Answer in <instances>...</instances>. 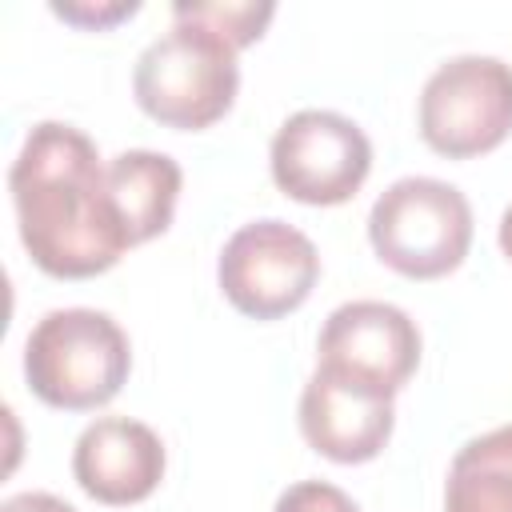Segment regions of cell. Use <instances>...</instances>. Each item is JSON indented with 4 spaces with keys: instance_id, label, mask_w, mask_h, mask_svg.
Masks as SVG:
<instances>
[{
    "instance_id": "6",
    "label": "cell",
    "mask_w": 512,
    "mask_h": 512,
    "mask_svg": "<svg viewBox=\"0 0 512 512\" xmlns=\"http://www.w3.org/2000/svg\"><path fill=\"white\" fill-rule=\"evenodd\" d=\"M216 280L236 312L252 320H280L312 296L320 280V252L284 220H252L224 240Z\"/></svg>"
},
{
    "instance_id": "3",
    "label": "cell",
    "mask_w": 512,
    "mask_h": 512,
    "mask_svg": "<svg viewBox=\"0 0 512 512\" xmlns=\"http://www.w3.org/2000/svg\"><path fill=\"white\" fill-rule=\"evenodd\" d=\"M240 92L236 48L204 24L176 20L156 36L132 72L136 104L164 128L200 132L216 124Z\"/></svg>"
},
{
    "instance_id": "13",
    "label": "cell",
    "mask_w": 512,
    "mask_h": 512,
    "mask_svg": "<svg viewBox=\"0 0 512 512\" xmlns=\"http://www.w3.org/2000/svg\"><path fill=\"white\" fill-rule=\"evenodd\" d=\"M276 16V4L268 0H180L172 4V20H192L212 28L216 36H224L236 52L256 44L268 28V20Z\"/></svg>"
},
{
    "instance_id": "8",
    "label": "cell",
    "mask_w": 512,
    "mask_h": 512,
    "mask_svg": "<svg viewBox=\"0 0 512 512\" xmlns=\"http://www.w3.org/2000/svg\"><path fill=\"white\" fill-rule=\"evenodd\" d=\"M316 364L396 396L420 364V328L388 300H348L328 312L316 340Z\"/></svg>"
},
{
    "instance_id": "2",
    "label": "cell",
    "mask_w": 512,
    "mask_h": 512,
    "mask_svg": "<svg viewBox=\"0 0 512 512\" xmlns=\"http://www.w3.org/2000/svg\"><path fill=\"white\" fill-rule=\"evenodd\" d=\"M128 368V336L100 308H52L24 340V380L48 408L96 412L124 388Z\"/></svg>"
},
{
    "instance_id": "5",
    "label": "cell",
    "mask_w": 512,
    "mask_h": 512,
    "mask_svg": "<svg viewBox=\"0 0 512 512\" xmlns=\"http://www.w3.org/2000/svg\"><path fill=\"white\" fill-rule=\"evenodd\" d=\"M512 132V64L500 56H452L420 92V136L448 160L484 156Z\"/></svg>"
},
{
    "instance_id": "4",
    "label": "cell",
    "mask_w": 512,
    "mask_h": 512,
    "mask_svg": "<svg viewBox=\"0 0 512 512\" xmlns=\"http://www.w3.org/2000/svg\"><path fill=\"white\" fill-rule=\"evenodd\" d=\"M372 252L408 280H440L456 272L472 248L468 196L436 176H404L388 184L368 212Z\"/></svg>"
},
{
    "instance_id": "9",
    "label": "cell",
    "mask_w": 512,
    "mask_h": 512,
    "mask_svg": "<svg viewBox=\"0 0 512 512\" xmlns=\"http://www.w3.org/2000/svg\"><path fill=\"white\" fill-rule=\"evenodd\" d=\"M396 424L392 396L344 376L336 368H320L308 376L300 392V432L312 452L336 464L376 460Z\"/></svg>"
},
{
    "instance_id": "10",
    "label": "cell",
    "mask_w": 512,
    "mask_h": 512,
    "mask_svg": "<svg viewBox=\"0 0 512 512\" xmlns=\"http://www.w3.org/2000/svg\"><path fill=\"white\" fill-rule=\"evenodd\" d=\"M72 476L96 504H140L164 480V444L132 416H100L72 448Z\"/></svg>"
},
{
    "instance_id": "15",
    "label": "cell",
    "mask_w": 512,
    "mask_h": 512,
    "mask_svg": "<svg viewBox=\"0 0 512 512\" xmlns=\"http://www.w3.org/2000/svg\"><path fill=\"white\" fill-rule=\"evenodd\" d=\"M140 4L136 0H112V4H92V0H72V4H52V16L76 24V28H88V32H104L128 16H136Z\"/></svg>"
},
{
    "instance_id": "11",
    "label": "cell",
    "mask_w": 512,
    "mask_h": 512,
    "mask_svg": "<svg viewBox=\"0 0 512 512\" xmlns=\"http://www.w3.org/2000/svg\"><path fill=\"white\" fill-rule=\"evenodd\" d=\"M184 172L168 152L152 148H128L104 164V188H108V208L128 240V248L156 240L168 232L176 216Z\"/></svg>"
},
{
    "instance_id": "16",
    "label": "cell",
    "mask_w": 512,
    "mask_h": 512,
    "mask_svg": "<svg viewBox=\"0 0 512 512\" xmlns=\"http://www.w3.org/2000/svg\"><path fill=\"white\" fill-rule=\"evenodd\" d=\"M0 512H76V508L52 492H16L0 504Z\"/></svg>"
},
{
    "instance_id": "17",
    "label": "cell",
    "mask_w": 512,
    "mask_h": 512,
    "mask_svg": "<svg viewBox=\"0 0 512 512\" xmlns=\"http://www.w3.org/2000/svg\"><path fill=\"white\" fill-rule=\"evenodd\" d=\"M500 252L512 260V204H508L504 216H500Z\"/></svg>"
},
{
    "instance_id": "14",
    "label": "cell",
    "mask_w": 512,
    "mask_h": 512,
    "mask_svg": "<svg viewBox=\"0 0 512 512\" xmlns=\"http://www.w3.org/2000/svg\"><path fill=\"white\" fill-rule=\"evenodd\" d=\"M272 512H360L356 500L328 480H300L276 496Z\"/></svg>"
},
{
    "instance_id": "12",
    "label": "cell",
    "mask_w": 512,
    "mask_h": 512,
    "mask_svg": "<svg viewBox=\"0 0 512 512\" xmlns=\"http://www.w3.org/2000/svg\"><path fill=\"white\" fill-rule=\"evenodd\" d=\"M444 512H512V424L468 440L452 456Z\"/></svg>"
},
{
    "instance_id": "1",
    "label": "cell",
    "mask_w": 512,
    "mask_h": 512,
    "mask_svg": "<svg viewBox=\"0 0 512 512\" xmlns=\"http://www.w3.org/2000/svg\"><path fill=\"white\" fill-rule=\"evenodd\" d=\"M8 192L20 244L40 272L56 280H88L128 252L108 208L100 152L76 124H32L12 160Z\"/></svg>"
},
{
    "instance_id": "7",
    "label": "cell",
    "mask_w": 512,
    "mask_h": 512,
    "mask_svg": "<svg viewBox=\"0 0 512 512\" xmlns=\"http://www.w3.org/2000/svg\"><path fill=\"white\" fill-rule=\"evenodd\" d=\"M268 168L288 200L332 208L352 200L368 180L372 144L356 120L328 108H300L276 128Z\"/></svg>"
}]
</instances>
